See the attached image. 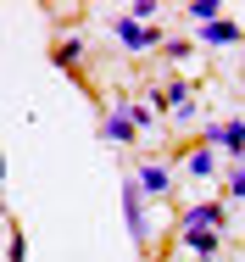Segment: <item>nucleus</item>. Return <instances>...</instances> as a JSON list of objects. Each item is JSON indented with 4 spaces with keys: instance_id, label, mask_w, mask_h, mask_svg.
<instances>
[{
    "instance_id": "f257e3e1",
    "label": "nucleus",
    "mask_w": 245,
    "mask_h": 262,
    "mask_svg": "<svg viewBox=\"0 0 245 262\" xmlns=\"http://www.w3.org/2000/svg\"><path fill=\"white\" fill-rule=\"evenodd\" d=\"M106 28H112V39H117V45H128V51H162V28H150V23H134V17H128V11H123V17H106Z\"/></svg>"
},
{
    "instance_id": "f03ea898",
    "label": "nucleus",
    "mask_w": 245,
    "mask_h": 262,
    "mask_svg": "<svg viewBox=\"0 0 245 262\" xmlns=\"http://www.w3.org/2000/svg\"><path fill=\"white\" fill-rule=\"evenodd\" d=\"M201 145H223V151H234V162H245V117H223V123H206V134H201Z\"/></svg>"
},
{
    "instance_id": "7ed1b4c3",
    "label": "nucleus",
    "mask_w": 245,
    "mask_h": 262,
    "mask_svg": "<svg viewBox=\"0 0 245 262\" xmlns=\"http://www.w3.org/2000/svg\"><path fill=\"white\" fill-rule=\"evenodd\" d=\"M123 217H128V234H134V246H150V223H145V195H140L134 173L123 179Z\"/></svg>"
},
{
    "instance_id": "20e7f679",
    "label": "nucleus",
    "mask_w": 245,
    "mask_h": 262,
    "mask_svg": "<svg viewBox=\"0 0 245 262\" xmlns=\"http://www.w3.org/2000/svg\"><path fill=\"white\" fill-rule=\"evenodd\" d=\"M179 246H184L195 262H217V251H223L217 229H179Z\"/></svg>"
},
{
    "instance_id": "39448f33",
    "label": "nucleus",
    "mask_w": 245,
    "mask_h": 262,
    "mask_svg": "<svg viewBox=\"0 0 245 262\" xmlns=\"http://www.w3.org/2000/svg\"><path fill=\"white\" fill-rule=\"evenodd\" d=\"M223 201H195V207H184V217H179V229H223Z\"/></svg>"
},
{
    "instance_id": "423d86ee",
    "label": "nucleus",
    "mask_w": 245,
    "mask_h": 262,
    "mask_svg": "<svg viewBox=\"0 0 245 262\" xmlns=\"http://www.w3.org/2000/svg\"><path fill=\"white\" fill-rule=\"evenodd\" d=\"M134 184H140V195H167V190H173V173H167L162 162H140V167H134Z\"/></svg>"
},
{
    "instance_id": "0eeeda50",
    "label": "nucleus",
    "mask_w": 245,
    "mask_h": 262,
    "mask_svg": "<svg viewBox=\"0 0 245 262\" xmlns=\"http://www.w3.org/2000/svg\"><path fill=\"white\" fill-rule=\"evenodd\" d=\"M201 45H245V28L240 23H229V17H217V23H206V28H195Z\"/></svg>"
},
{
    "instance_id": "6e6552de",
    "label": "nucleus",
    "mask_w": 245,
    "mask_h": 262,
    "mask_svg": "<svg viewBox=\"0 0 245 262\" xmlns=\"http://www.w3.org/2000/svg\"><path fill=\"white\" fill-rule=\"evenodd\" d=\"M50 56H56V67H61V73H78V67H84V39H78V34H67V39H56V45H50Z\"/></svg>"
},
{
    "instance_id": "1a4fd4ad",
    "label": "nucleus",
    "mask_w": 245,
    "mask_h": 262,
    "mask_svg": "<svg viewBox=\"0 0 245 262\" xmlns=\"http://www.w3.org/2000/svg\"><path fill=\"white\" fill-rule=\"evenodd\" d=\"M100 134H106L112 145H128V140H134L140 128H134V123H128V112L117 106V112H106V123H100Z\"/></svg>"
},
{
    "instance_id": "9d476101",
    "label": "nucleus",
    "mask_w": 245,
    "mask_h": 262,
    "mask_svg": "<svg viewBox=\"0 0 245 262\" xmlns=\"http://www.w3.org/2000/svg\"><path fill=\"white\" fill-rule=\"evenodd\" d=\"M184 173H190V179H212V173H217V151H212V145H195V151L184 157Z\"/></svg>"
},
{
    "instance_id": "9b49d317",
    "label": "nucleus",
    "mask_w": 245,
    "mask_h": 262,
    "mask_svg": "<svg viewBox=\"0 0 245 262\" xmlns=\"http://www.w3.org/2000/svg\"><path fill=\"white\" fill-rule=\"evenodd\" d=\"M217 17H223V11H217V0H190V23L206 28V23H217Z\"/></svg>"
},
{
    "instance_id": "f8f14e48",
    "label": "nucleus",
    "mask_w": 245,
    "mask_h": 262,
    "mask_svg": "<svg viewBox=\"0 0 245 262\" xmlns=\"http://www.w3.org/2000/svg\"><path fill=\"white\" fill-rule=\"evenodd\" d=\"M128 17H134V23H156V17H162V0H134Z\"/></svg>"
},
{
    "instance_id": "ddd939ff",
    "label": "nucleus",
    "mask_w": 245,
    "mask_h": 262,
    "mask_svg": "<svg viewBox=\"0 0 245 262\" xmlns=\"http://www.w3.org/2000/svg\"><path fill=\"white\" fill-rule=\"evenodd\" d=\"M190 45H195V39H162V51H156V56H167V61H184V56H190Z\"/></svg>"
},
{
    "instance_id": "4468645a",
    "label": "nucleus",
    "mask_w": 245,
    "mask_h": 262,
    "mask_svg": "<svg viewBox=\"0 0 245 262\" xmlns=\"http://www.w3.org/2000/svg\"><path fill=\"white\" fill-rule=\"evenodd\" d=\"M229 195H234V201H245V162H234V167H229Z\"/></svg>"
},
{
    "instance_id": "2eb2a0df",
    "label": "nucleus",
    "mask_w": 245,
    "mask_h": 262,
    "mask_svg": "<svg viewBox=\"0 0 245 262\" xmlns=\"http://www.w3.org/2000/svg\"><path fill=\"white\" fill-rule=\"evenodd\" d=\"M6 257H11V262H28V240H23V229H11V246H6Z\"/></svg>"
}]
</instances>
